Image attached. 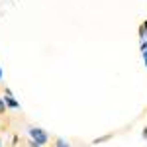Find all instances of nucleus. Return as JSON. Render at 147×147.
<instances>
[{"mask_svg":"<svg viewBox=\"0 0 147 147\" xmlns=\"http://www.w3.org/2000/svg\"><path fill=\"white\" fill-rule=\"evenodd\" d=\"M141 28L145 30V35H147V20H145V22H143V24H141Z\"/></svg>","mask_w":147,"mask_h":147,"instance_id":"6e6552de","label":"nucleus"},{"mask_svg":"<svg viewBox=\"0 0 147 147\" xmlns=\"http://www.w3.org/2000/svg\"><path fill=\"white\" fill-rule=\"evenodd\" d=\"M30 147H41V145H39V143H35L34 139H32V141H30Z\"/></svg>","mask_w":147,"mask_h":147,"instance_id":"0eeeda50","label":"nucleus"},{"mask_svg":"<svg viewBox=\"0 0 147 147\" xmlns=\"http://www.w3.org/2000/svg\"><path fill=\"white\" fill-rule=\"evenodd\" d=\"M143 61H145V67H147V51H143Z\"/></svg>","mask_w":147,"mask_h":147,"instance_id":"9d476101","label":"nucleus"},{"mask_svg":"<svg viewBox=\"0 0 147 147\" xmlns=\"http://www.w3.org/2000/svg\"><path fill=\"white\" fill-rule=\"evenodd\" d=\"M6 112V102H4V98H0V116Z\"/></svg>","mask_w":147,"mask_h":147,"instance_id":"39448f33","label":"nucleus"},{"mask_svg":"<svg viewBox=\"0 0 147 147\" xmlns=\"http://www.w3.org/2000/svg\"><path fill=\"white\" fill-rule=\"evenodd\" d=\"M28 134H30V137L34 139L35 143H39V145H45L47 141H49L47 131H45V129H41V127H30V129H28Z\"/></svg>","mask_w":147,"mask_h":147,"instance_id":"f257e3e1","label":"nucleus"},{"mask_svg":"<svg viewBox=\"0 0 147 147\" xmlns=\"http://www.w3.org/2000/svg\"><path fill=\"white\" fill-rule=\"evenodd\" d=\"M55 147H71V143H69L67 139H63V137H57L55 139Z\"/></svg>","mask_w":147,"mask_h":147,"instance_id":"7ed1b4c3","label":"nucleus"},{"mask_svg":"<svg viewBox=\"0 0 147 147\" xmlns=\"http://www.w3.org/2000/svg\"><path fill=\"white\" fill-rule=\"evenodd\" d=\"M110 137H112V136H102V137H96V139H94L92 143H94V145H96V143H104V141H108Z\"/></svg>","mask_w":147,"mask_h":147,"instance_id":"20e7f679","label":"nucleus"},{"mask_svg":"<svg viewBox=\"0 0 147 147\" xmlns=\"http://www.w3.org/2000/svg\"><path fill=\"white\" fill-rule=\"evenodd\" d=\"M141 137H143V139H147V127L143 129V134H141Z\"/></svg>","mask_w":147,"mask_h":147,"instance_id":"1a4fd4ad","label":"nucleus"},{"mask_svg":"<svg viewBox=\"0 0 147 147\" xmlns=\"http://www.w3.org/2000/svg\"><path fill=\"white\" fill-rule=\"evenodd\" d=\"M0 79H2V69H0Z\"/></svg>","mask_w":147,"mask_h":147,"instance_id":"9b49d317","label":"nucleus"},{"mask_svg":"<svg viewBox=\"0 0 147 147\" xmlns=\"http://www.w3.org/2000/svg\"><path fill=\"white\" fill-rule=\"evenodd\" d=\"M4 102H6V106H8V108H14V110H18V108H20V102L12 96L10 88H4Z\"/></svg>","mask_w":147,"mask_h":147,"instance_id":"f03ea898","label":"nucleus"},{"mask_svg":"<svg viewBox=\"0 0 147 147\" xmlns=\"http://www.w3.org/2000/svg\"><path fill=\"white\" fill-rule=\"evenodd\" d=\"M141 51H147V41H145V39L141 41Z\"/></svg>","mask_w":147,"mask_h":147,"instance_id":"423d86ee","label":"nucleus"}]
</instances>
